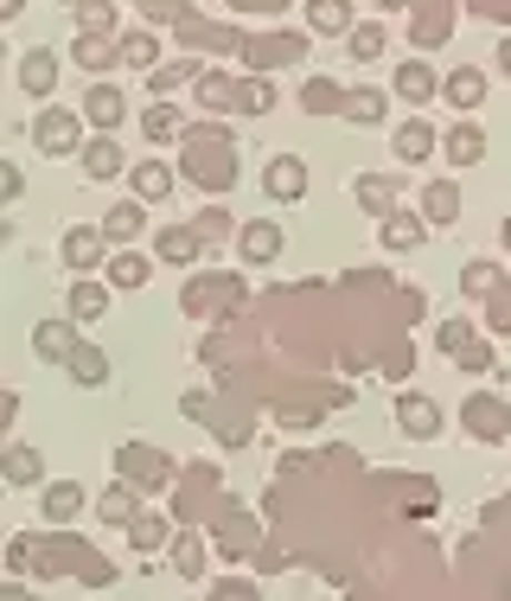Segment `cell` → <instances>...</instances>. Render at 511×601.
I'll return each mask as SVG.
<instances>
[{
  "label": "cell",
  "mask_w": 511,
  "mask_h": 601,
  "mask_svg": "<svg viewBox=\"0 0 511 601\" xmlns=\"http://www.w3.org/2000/svg\"><path fill=\"white\" fill-rule=\"evenodd\" d=\"M230 109H237V116H269V109H275V90H269V78L230 83Z\"/></svg>",
  "instance_id": "30"
},
{
  "label": "cell",
  "mask_w": 511,
  "mask_h": 601,
  "mask_svg": "<svg viewBox=\"0 0 511 601\" xmlns=\"http://www.w3.org/2000/svg\"><path fill=\"white\" fill-rule=\"evenodd\" d=\"M179 39H186V46H211V52H243V39H237V32H224V27H204V20H186V27H179Z\"/></svg>",
  "instance_id": "32"
},
{
  "label": "cell",
  "mask_w": 511,
  "mask_h": 601,
  "mask_svg": "<svg viewBox=\"0 0 511 601\" xmlns=\"http://www.w3.org/2000/svg\"><path fill=\"white\" fill-rule=\"evenodd\" d=\"M499 71H505V78H511V39H505V46H499Z\"/></svg>",
  "instance_id": "53"
},
{
  "label": "cell",
  "mask_w": 511,
  "mask_h": 601,
  "mask_svg": "<svg viewBox=\"0 0 511 601\" xmlns=\"http://www.w3.org/2000/svg\"><path fill=\"white\" fill-rule=\"evenodd\" d=\"M390 90H397L403 103H429L434 90H441V78H434L422 58H403V64H397V78H390Z\"/></svg>",
  "instance_id": "18"
},
{
  "label": "cell",
  "mask_w": 511,
  "mask_h": 601,
  "mask_svg": "<svg viewBox=\"0 0 511 601\" xmlns=\"http://www.w3.org/2000/svg\"><path fill=\"white\" fill-rule=\"evenodd\" d=\"M434 345H441L448 359H460V352L473 345V327H467V320H441V327H434Z\"/></svg>",
  "instance_id": "42"
},
{
  "label": "cell",
  "mask_w": 511,
  "mask_h": 601,
  "mask_svg": "<svg viewBox=\"0 0 511 601\" xmlns=\"http://www.w3.org/2000/svg\"><path fill=\"white\" fill-rule=\"evenodd\" d=\"M116 468H122V480H134L141 493L173 487V461H167L153 442H122V448H116Z\"/></svg>",
  "instance_id": "1"
},
{
  "label": "cell",
  "mask_w": 511,
  "mask_h": 601,
  "mask_svg": "<svg viewBox=\"0 0 511 601\" xmlns=\"http://www.w3.org/2000/svg\"><path fill=\"white\" fill-rule=\"evenodd\" d=\"M148 27H186L192 20V0H141Z\"/></svg>",
  "instance_id": "39"
},
{
  "label": "cell",
  "mask_w": 511,
  "mask_h": 601,
  "mask_svg": "<svg viewBox=\"0 0 511 601\" xmlns=\"http://www.w3.org/2000/svg\"><path fill=\"white\" fill-rule=\"evenodd\" d=\"M71 58L90 71V78H102V71H116V64H122V39H109V32H77Z\"/></svg>",
  "instance_id": "13"
},
{
  "label": "cell",
  "mask_w": 511,
  "mask_h": 601,
  "mask_svg": "<svg viewBox=\"0 0 511 601\" xmlns=\"http://www.w3.org/2000/svg\"><path fill=\"white\" fill-rule=\"evenodd\" d=\"M301 52H307V39H294V32H275V39H250V46H243V58H250L255 71H281V64H294Z\"/></svg>",
  "instance_id": "15"
},
{
  "label": "cell",
  "mask_w": 511,
  "mask_h": 601,
  "mask_svg": "<svg viewBox=\"0 0 511 601\" xmlns=\"http://www.w3.org/2000/svg\"><path fill=\"white\" fill-rule=\"evenodd\" d=\"M77 320H39L32 327V352L46 359V365H71V352H77Z\"/></svg>",
  "instance_id": "7"
},
{
  "label": "cell",
  "mask_w": 511,
  "mask_h": 601,
  "mask_svg": "<svg viewBox=\"0 0 511 601\" xmlns=\"http://www.w3.org/2000/svg\"><path fill=\"white\" fill-rule=\"evenodd\" d=\"M153 262L134 257V250H122V257H109V288H148Z\"/></svg>",
  "instance_id": "34"
},
{
  "label": "cell",
  "mask_w": 511,
  "mask_h": 601,
  "mask_svg": "<svg viewBox=\"0 0 511 601\" xmlns=\"http://www.w3.org/2000/svg\"><path fill=\"white\" fill-rule=\"evenodd\" d=\"M173 570L186 575V582H204V544L192 538V531H186V538L173 544Z\"/></svg>",
  "instance_id": "36"
},
{
  "label": "cell",
  "mask_w": 511,
  "mask_h": 601,
  "mask_svg": "<svg viewBox=\"0 0 511 601\" xmlns=\"http://www.w3.org/2000/svg\"><path fill=\"white\" fill-rule=\"evenodd\" d=\"M83 505H90L83 480H46V487H39V512H46V524H77L83 519Z\"/></svg>",
  "instance_id": "5"
},
{
  "label": "cell",
  "mask_w": 511,
  "mask_h": 601,
  "mask_svg": "<svg viewBox=\"0 0 511 601\" xmlns=\"http://www.w3.org/2000/svg\"><path fill=\"white\" fill-rule=\"evenodd\" d=\"M383 116H390V97H383V90H345V122H358V129H378Z\"/></svg>",
  "instance_id": "29"
},
{
  "label": "cell",
  "mask_w": 511,
  "mask_h": 601,
  "mask_svg": "<svg viewBox=\"0 0 511 601\" xmlns=\"http://www.w3.org/2000/svg\"><path fill=\"white\" fill-rule=\"evenodd\" d=\"M179 410H186V417H192V422H204V417H211V403H204V397H199V391L186 397V403H179Z\"/></svg>",
  "instance_id": "51"
},
{
  "label": "cell",
  "mask_w": 511,
  "mask_h": 601,
  "mask_svg": "<svg viewBox=\"0 0 511 601\" xmlns=\"http://www.w3.org/2000/svg\"><path fill=\"white\" fill-rule=\"evenodd\" d=\"M128 186H134L141 206H167V199H173V167H167V160H134V167H128Z\"/></svg>",
  "instance_id": "11"
},
{
  "label": "cell",
  "mask_w": 511,
  "mask_h": 601,
  "mask_svg": "<svg viewBox=\"0 0 511 601\" xmlns=\"http://www.w3.org/2000/svg\"><path fill=\"white\" fill-rule=\"evenodd\" d=\"M237 13H275V7H288V0H230Z\"/></svg>",
  "instance_id": "50"
},
{
  "label": "cell",
  "mask_w": 511,
  "mask_h": 601,
  "mask_svg": "<svg viewBox=\"0 0 511 601\" xmlns=\"http://www.w3.org/2000/svg\"><path fill=\"white\" fill-rule=\"evenodd\" d=\"M26 557H32V538H13V544H7V570L20 575V570H26Z\"/></svg>",
  "instance_id": "48"
},
{
  "label": "cell",
  "mask_w": 511,
  "mask_h": 601,
  "mask_svg": "<svg viewBox=\"0 0 511 601\" xmlns=\"http://www.w3.org/2000/svg\"><path fill=\"white\" fill-rule=\"evenodd\" d=\"M301 103H307V116H345V90L327 83V78H307Z\"/></svg>",
  "instance_id": "33"
},
{
  "label": "cell",
  "mask_w": 511,
  "mask_h": 601,
  "mask_svg": "<svg viewBox=\"0 0 511 601\" xmlns=\"http://www.w3.org/2000/svg\"><path fill=\"white\" fill-rule=\"evenodd\" d=\"M262 192L275 199V206H301L307 199V160L301 154H275L262 167Z\"/></svg>",
  "instance_id": "3"
},
{
  "label": "cell",
  "mask_w": 511,
  "mask_h": 601,
  "mask_svg": "<svg viewBox=\"0 0 511 601\" xmlns=\"http://www.w3.org/2000/svg\"><path fill=\"white\" fill-rule=\"evenodd\" d=\"M71 13L83 32H116V0H77Z\"/></svg>",
  "instance_id": "35"
},
{
  "label": "cell",
  "mask_w": 511,
  "mask_h": 601,
  "mask_svg": "<svg viewBox=\"0 0 511 601\" xmlns=\"http://www.w3.org/2000/svg\"><path fill=\"white\" fill-rule=\"evenodd\" d=\"M0 192H7V206H13V199H20V192H26V173H20V167H13V160L0 167Z\"/></svg>",
  "instance_id": "47"
},
{
  "label": "cell",
  "mask_w": 511,
  "mask_h": 601,
  "mask_svg": "<svg viewBox=\"0 0 511 601\" xmlns=\"http://www.w3.org/2000/svg\"><path fill=\"white\" fill-rule=\"evenodd\" d=\"M358 20H352V0H307V32L320 39H345Z\"/></svg>",
  "instance_id": "17"
},
{
  "label": "cell",
  "mask_w": 511,
  "mask_h": 601,
  "mask_svg": "<svg viewBox=\"0 0 511 601\" xmlns=\"http://www.w3.org/2000/svg\"><path fill=\"white\" fill-rule=\"evenodd\" d=\"M378 237L390 257H409V250H422V237H429V218H415V211H390L378 218Z\"/></svg>",
  "instance_id": "9"
},
{
  "label": "cell",
  "mask_w": 511,
  "mask_h": 601,
  "mask_svg": "<svg viewBox=\"0 0 511 601\" xmlns=\"http://www.w3.org/2000/svg\"><path fill=\"white\" fill-rule=\"evenodd\" d=\"M0 468H7V487H46V461H39V448H26V442L7 448Z\"/></svg>",
  "instance_id": "24"
},
{
  "label": "cell",
  "mask_w": 511,
  "mask_h": 601,
  "mask_svg": "<svg viewBox=\"0 0 511 601\" xmlns=\"http://www.w3.org/2000/svg\"><path fill=\"white\" fill-rule=\"evenodd\" d=\"M32 141H39V154H83L71 109H39L32 116Z\"/></svg>",
  "instance_id": "4"
},
{
  "label": "cell",
  "mask_w": 511,
  "mask_h": 601,
  "mask_svg": "<svg viewBox=\"0 0 511 601\" xmlns=\"http://www.w3.org/2000/svg\"><path fill=\"white\" fill-rule=\"evenodd\" d=\"M237 250H243L250 269H269V262L281 257V224H275V218H250V224L237 231Z\"/></svg>",
  "instance_id": "6"
},
{
  "label": "cell",
  "mask_w": 511,
  "mask_h": 601,
  "mask_svg": "<svg viewBox=\"0 0 511 601\" xmlns=\"http://www.w3.org/2000/svg\"><path fill=\"white\" fill-rule=\"evenodd\" d=\"M397 429H403L409 442H434L441 435V410H434L429 397H397Z\"/></svg>",
  "instance_id": "14"
},
{
  "label": "cell",
  "mask_w": 511,
  "mask_h": 601,
  "mask_svg": "<svg viewBox=\"0 0 511 601\" xmlns=\"http://www.w3.org/2000/svg\"><path fill=\"white\" fill-rule=\"evenodd\" d=\"M153 58H160V39H153V32H128V39H122V64L153 71Z\"/></svg>",
  "instance_id": "40"
},
{
  "label": "cell",
  "mask_w": 511,
  "mask_h": 601,
  "mask_svg": "<svg viewBox=\"0 0 511 601\" xmlns=\"http://www.w3.org/2000/svg\"><path fill=\"white\" fill-rule=\"evenodd\" d=\"M422 218H429V224H460V186L434 180L429 192H422Z\"/></svg>",
  "instance_id": "28"
},
{
  "label": "cell",
  "mask_w": 511,
  "mask_h": 601,
  "mask_svg": "<svg viewBox=\"0 0 511 601\" xmlns=\"http://www.w3.org/2000/svg\"><path fill=\"white\" fill-rule=\"evenodd\" d=\"M454 365H460V371H485V365H492V345H480V340H473V345H467V352L454 359Z\"/></svg>",
  "instance_id": "46"
},
{
  "label": "cell",
  "mask_w": 511,
  "mask_h": 601,
  "mask_svg": "<svg viewBox=\"0 0 511 601\" xmlns=\"http://www.w3.org/2000/svg\"><path fill=\"white\" fill-rule=\"evenodd\" d=\"M58 71H64V64H58V52H51V46L20 52V90H26V97H51V90H58Z\"/></svg>",
  "instance_id": "10"
},
{
  "label": "cell",
  "mask_w": 511,
  "mask_h": 601,
  "mask_svg": "<svg viewBox=\"0 0 511 601\" xmlns=\"http://www.w3.org/2000/svg\"><path fill=\"white\" fill-rule=\"evenodd\" d=\"M390 154L403 160V167H422V160L434 154V129L422 122V116H409V122H397V129H390Z\"/></svg>",
  "instance_id": "12"
},
{
  "label": "cell",
  "mask_w": 511,
  "mask_h": 601,
  "mask_svg": "<svg viewBox=\"0 0 511 601\" xmlns=\"http://www.w3.org/2000/svg\"><path fill=\"white\" fill-rule=\"evenodd\" d=\"M20 7L26 0H0V20H20Z\"/></svg>",
  "instance_id": "52"
},
{
  "label": "cell",
  "mask_w": 511,
  "mask_h": 601,
  "mask_svg": "<svg viewBox=\"0 0 511 601\" xmlns=\"http://www.w3.org/2000/svg\"><path fill=\"white\" fill-rule=\"evenodd\" d=\"M64 308H71V320H102L109 314V288L90 282V276H77L71 294H64Z\"/></svg>",
  "instance_id": "27"
},
{
  "label": "cell",
  "mask_w": 511,
  "mask_h": 601,
  "mask_svg": "<svg viewBox=\"0 0 511 601\" xmlns=\"http://www.w3.org/2000/svg\"><path fill=\"white\" fill-rule=\"evenodd\" d=\"M441 148H448V160H454V167H480V160H485V129H480V122H454Z\"/></svg>",
  "instance_id": "25"
},
{
  "label": "cell",
  "mask_w": 511,
  "mask_h": 601,
  "mask_svg": "<svg viewBox=\"0 0 511 601\" xmlns=\"http://www.w3.org/2000/svg\"><path fill=\"white\" fill-rule=\"evenodd\" d=\"M141 134H148V141H173V134H179V109H173V103H148V116H141Z\"/></svg>",
  "instance_id": "38"
},
{
  "label": "cell",
  "mask_w": 511,
  "mask_h": 601,
  "mask_svg": "<svg viewBox=\"0 0 511 601\" xmlns=\"http://www.w3.org/2000/svg\"><path fill=\"white\" fill-rule=\"evenodd\" d=\"M281 422H288V429H313V422H320V410H281Z\"/></svg>",
  "instance_id": "49"
},
{
  "label": "cell",
  "mask_w": 511,
  "mask_h": 601,
  "mask_svg": "<svg viewBox=\"0 0 511 601\" xmlns=\"http://www.w3.org/2000/svg\"><path fill=\"white\" fill-rule=\"evenodd\" d=\"M186 78H199V64H160V71H148V90L153 97H167V90L186 83Z\"/></svg>",
  "instance_id": "43"
},
{
  "label": "cell",
  "mask_w": 511,
  "mask_h": 601,
  "mask_svg": "<svg viewBox=\"0 0 511 601\" xmlns=\"http://www.w3.org/2000/svg\"><path fill=\"white\" fill-rule=\"evenodd\" d=\"M352 199L371 211V218H390V211H397V180H390V173H358Z\"/></svg>",
  "instance_id": "22"
},
{
  "label": "cell",
  "mask_w": 511,
  "mask_h": 601,
  "mask_svg": "<svg viewBox=\"0 0 511 601\" xmlns=\"http://www.w3.org/2000/svg\"><path fill=\"white\" fill-rule=\"evenodd\" d=\"M160 544H167V519H160V512H134V519H128V550L153 557Z\"/></svg>",
  "instance_id": "31"
},
{
  "label": "cell",
  "mask_w": 511,
  "mask_h": 601,
  "mask_svg": "<svg viewBox=\"0 0 511 601\" xmlns=\"http://www.w3.org/2000/svg\"><path fill=\"white\" fill-rule=\"evenodd\" d=\"M192 224H199V237H204V243H211V237H224V231H230V218H224V211H218V206H211V211H199Z\"/></svg>",
  "instance_id": "45"
},
{
  "label": "cell",
  "mask_w": 511,
  "mask_h": 601,
  "mask_svg": "<svg viewBox=\"0 0 511 601\" xmlns=\"http://www.w3.org/2000/svg\"><path fill=\"white\" fill-rule=\"evenodd\" d=\"M141 512V487L134 480H116V487H102V499H97V519L102 524H122L128 531V519Z\"/></svg>",
  "instance_id": "20"
},
{
  "label": "cell",
  "mask_w": 511,
  "mask_h": 601,
  "mask_svg": "<svg viewBox=\"0 0 511 601\" xmlns=\"http://www.w3.org/2000/svg\"><path fill=\"white\" fill-rule=\"evenodd\" d=\"M58 262H64L71 276L109 269V237H102V224H71V231L58 237Z\"/></svg>",
  "instance_id": "2"
},
{
  "label": "cell",
  "mask_w": 511,
  "mask_h": 601,
  "mask_svg": "<svg viewBox=\"0 0 511 601\" xmlns=\"http://www.w3.org/2000/svg\"><path fill=\"white\" fill-rule=\"evenodd\" d=\"M441 97H448L454 109H480L485 103V71H480V64H460V71H448V78H441Z\"/></svg>",
  "instance_id": "21"
},
{
  "label": "cell",
  "mask_w": 511,
  "mask_h": 601,
  "mask_svg": "<svg viewBox=\"0 0 511 601\" xmlns=\"http://www.w3.org/2000/svg\"><path fill=\"white\" fill-rule=\"evenodd\" d=\"M141 231H148V206H141V199L102 211V237H109V243H128V237H141Z\"/></svg>",
  "instance_id": "26"
},
{
  "label": "cell",
  "mask_w": 511,
  "mask_h": 601,
  "mask_svg": "<svg viewBox=\"0 0 511 601\" xmlns=\"http://www.w3.org/2000/svg\"><path fill=\"white\" fill-rule=\"evenodd\" d=\"M153 257H160V262H173V269H192V262L204 257L199 224H167V231L153 237Z\"/></svg>",
  "instance_id": "8"
},
{
  "label": "cell",
  "mask_w": 511,
  "mask_h": 601,
  "mask_svg": "<svg viewBox=\"0 0 511 601\" xmlns=\"http://www.w3.org/2000/svg\"><path fill=\"white\" fill-rule=\"evenodd\" d=\"M58 7H77V0H58Z\"/></svg>",
  "instance_id": "54"
},
{
  "label": "cell",
  "mask_w": 511,
  "mask_h": 601,
  "mask_svg": "<svg viewBox=\"0 0 511 601\" xmlns=\"http://www.w3.org/2000/svg\"><path fill=\"white\" fill-rule=\"evenodd\" d=\"M499 282H505L499 262H467V269H460V288H467V294H492Z\"/></svg>",
  "instance_id": "41"
},
{
  "label": "cell",
  "mask_w": 511,
  "mask_h": 601,
  "mask_svg": "<svg viewBox=\"0 0 511 601\" xmlns=\"http://www.w3.org/2000/svg\"><path fill=\"white\" fill-rule=\"evenodd\" d=\"M467 410H473V429H480V435H499V429H505V422L492 417V410H499V403H492V397H473V403H467Z\"/></svg>",
  "instance_id": "44"
},
{
  "label": "cell",
  "mask_w": 511,
  "mask_h": 601,
  "mask_svg": "<svg viewBox=\"0 0 511 601\" xmlns=\"http://www.w3.org/2000/svg\"><path fill=\"white\" fill-rule=\"evenodd\" d=\"M64 378H71L77 391H102V384H109V352H102V345H77Z\"/></svg>",
  "instance_id": "19"
},
{
  "label": "cell",
  "mask_w": 511,
  "mask_h": 601,
  "mask_svg": "<svg viewBox=\"0 0 511 601\" xmlns=\"http://www.w3.org/2000/svg\"><path fill=\"white\" fill-rule=\"evenodd\" d=\"M345 52H352L358 64H364V58H383V27H378V20L352 27V32H345Z\"/></svg>",
  "instance_id": "37"
},
{
  "label": "cell",
  "mask_w": 511,
  "mask_h": 601,
  "mask_svg": "<svg viewBox=\"0 0 511 601\" xmlns=\"http://www.w3.org/2000/svg\"><path fill=\"white\" fill-rule=\"evenodd\" d=\"M83 116H90V122L109 134V129H116V122L128 116V97H122V90H116L109 78H102V83H90V90H83Z\"/></svg>",
  "instance_id": "16"
},
{
  "label": "cell",
  "mask_w": 511,
  "mask_h": 601,
  "mask_svg": "<svg viewBox=\"0 0 511 601\" xmlns=\"http://www.w3.org/2000/svg\"><path fill=\"white\" fill-rule=\"evenodd\" d=\"M77 167H83V180H116V173H128V160H122V148L109 141V134H97L83 154H77Z\"/></svg>",
  "instance_id": "23"
}]
</instances>
